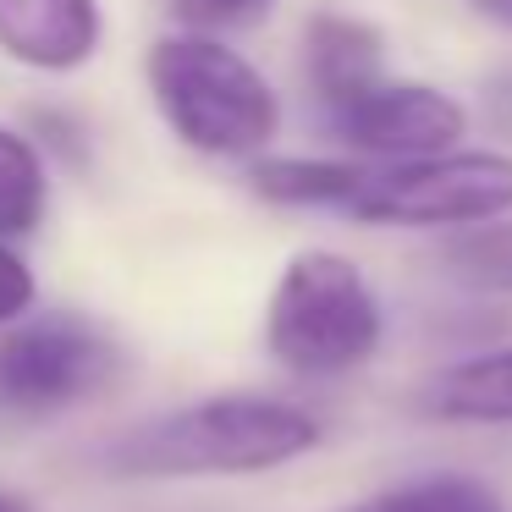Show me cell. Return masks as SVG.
I'll return each mask as SVG.
<instances>
[{
	"label": "cell",
	"instance_id": "obj_9",
	"mask_svg": "<svg viewBox=\"0 0 512 512\" xmlns=\"http://www.w3.org/2000/svg\"><path fill=\"white\" fill-rule=\"evenodd\" d=\"M419 413L441 424H512V347L441 369L424 386Z\"/></svg>",
	"mask_w": 512,
	"mask_h": 512
},
{
	"label": "cell",
	"instance_id": "obj_18",
	"mask_svg": "<svg viewBox=\"0 0 512 512\" xmlns=\"http://www.w3.org/2000/svg\"><path fill=\"white\" fill-rule=\"evenodd\" d=\"M342 512H391V501L375 496V501H364V507H342Z\"/></svg>",
	"mask_w": 512,
	"mask_h": 512
},
{
	"label": "cell",
	"instance_id": "obj_1",
	"mask_svg": "<svg viewBox=\"0 0 512 512\" xmlns=\"http://www.w3.org/2000/svg\"><path fill=\"white\" fill-rule=\"evenodd\" d=\"M320 435L309 408L243 391L133 424L100 452V468L116 479H243L309 457Z\"/></svg>",
	"mask_w": 512,
	"mask_h": 512
},
{
	"label": "cell",
	"instance_id": "obj_16",
	"mask_svg": "<svg viewBox=\"0 0 512 512\" xmlns=\"http://www.w3.org/2000/svg\"><path fill=\"white\" fill-rule=\"evenodd\" d=\"M474 12H485L490 23H507L512 28V0H474Z\"/></svg>",
	"mask_w": 512,
	"mask_h": 512
},
{
	"label": "cell",
	"instance_id": "obj_11",
	"mask_svg": "<svg viewBox=\"0 0 512 512\" xmlns=\"http://www.w3.org/2000/svg\"><path fill=\"white\" fill-rule=\"evenodd\" d=\"M50 171L17 127H0V237H28L45 221Z\"/></svg>",
	"mask_w": 512,
	"mask_h": 512
},
{
	"label": "cell",
	"instance_id": "obj_13",
	"mask_svg": "<svg viewBox=\"0 0 512 512\" xmlns=\"http://www.w3.org/2000/svg\"><path fill=\"white\" fill-rule=\"evenodd\" d=\"M391 512H507V501L490 485L468 474H441V479H419V485L386 490Z\"/></svg>",
	"mask_w": 512,
	"mask_h": 512
},
{
	"label": "cell",
	"instance_id": "obj_14",
	"mask_svg": "<svg viewBox=\"0 0 512 512\" xmlns=\"http://www.w3.org/2000/svg\"><path fill=\"white\" fill-rule=\"evenodd\" d=\"M39 298V281H34V265H28L23 254H17L6 237H0V331L6 325H17L28 309H34Z\"/></svg>",
	"mask_w": 512,
	"mask_h": 512
},
{
	"label": "cell",
	"instance_id": "obj_17",
	"mask_svg": "<svg viewBox=\"0 0 512 512\" xmlns=\"http://www.w3.org/2000/svg\"><path fill=\"white\" fill-rule=\"evenodd\" d=\"M0 512H34V501L17 496V490H0Z\"/></svg>",
	"mask_w": 512,
	"mask_h": 512
},
{
	"label": "cell",
	"instance_id": "obj_2",
	"mask_svg": "<svg viewBox=\"0 0 512 512\" xmlns=\"http://www.w3.org/2000/svg\"><path fill=\"white\" fill-rule=\"evenodd\" d=\"M149 94L171 133L215 160H259L281 122L265 72L199 28L149 50Z\"/></svg>",
	"mask_w": 512,
	"mask_h": 512
},
{
	"label": "cell",
	"instance_id": "obj_3",
	"mask_svg": "<svg viewBox=\"0 0 512 512\" xmlns=\"http://www.w3.org/2000/svg\"><path fill=\"white\" fill-rule=\"evenodd\" d=\"M386 314L369 276L347 254L303 248L270 287L265 347L281 369L303 380H336L380 353Z\"/></svg>",
	"mask_w": 512,
	"mask_h": 512
},
{
	"label": "cell",
	"instance_id": "obj_4",
	"mask_svg": "<svg viewBox=\"0 0 512 512\" xmlns=\"http://www.w3.org/2000/svg\"><path fill=\"white\" fill-rule=\"evenodd\" d=\"M127 353L105 325L83 314H39L0 336V419L39 424L105 397L122 380Z\"/></svg>",
	"mask_w": 512,
	"mask_h": 512
},
{
	"label": "cell",
	"instance_id": "obj_15",
	"mask_svg": "<svg viewBox=\"0 0 512 512\" xmlns=\"http://www.w3.org/2000/svg\"><path fill=\"white\" fill-rule=\"evenodd\" d=\"M171 6L193 28H243V23H259L276 0H171Z\"/></svg>",
	"mask_w": 512,
	"mask_h": 512
},
{
	"label": "cell",
	"instance_id": "obj_6",
	"mask_svg": "<svg viewBox=\"0 0 512 512\" xmlns=\"http://www.w3.org/2000/svg\"><path fill=\"white\" fill-rule=\"evenodd\" d=\"M331 127L358 155L397 166V160H430L457 149L468 133V111L430 83H375L353 105H342Z\"/></svg>",
	"mask_w": 512,
	"mask_h": 512
},
{
	"label": "cell",
	"instance_id": "obj_12",
	"mask_svg": "<svg viewBox=\"0 0 512 512\" xmlns=\"http://www.w3.org/2000/svg\"><path fill=\"white\" fill-rule=\"evenodd\" d=\"M446 265H452V276L485 292H512V221H485L457 232L446 248Z\"/></svg>",
	"mask_w": 512,
	"mask_h": 512
},
{
	"label": "cell",
	"instance_id": "obj_8",
	"mask_svg": "<svg viewBox=\"0 0 512 512\" xmlns=\"http://www.w3.org/2000/svg\"><path fill=\"white\" fill-rule=\"evenodd\" d=\"M303 61H309V83L320 94L325 111H342L358 94H369L380 78V28L358 23L342 12H320L309 17V34H303Z\"/></svg>",
	"mask_w": 512,
	"mask_h": 512
},
{
	"label": "cell",
	"instance_id": "obj_5",
	"mask_svg": "<svg viewBox=\"0 0 512 512\" xmlns=\"http://www.w3.org/2000/svg\"><path fill=\"white\" fill-rule=\"evenodd\" d=\"M347 215L369 226H446V232L507 221L512 155L446 149V155H430V160H397L386 171H369V182L347 204Z\"/></svg>",
	"mask_w": 512,
	"mask_h": 512
},
{
	"label": "cell",
	"instance_id": "obj_7",
	"mask_svg": "<svg viewBox=\"0 0 512 512\" xmlns=\"http://www.w3.org/2000/svg\"><path fill=\"white\" fill-rule=\"evenodd\" d=\"M100 0H0V50L34 72H78L100 50Z\"/></svg>",
	"mask_w": 512,
	"mask_h": 512
},
{
	"label": "cell",
	"instance_id": "obj_10",
	"mask_svg": "<svg viewBox=\"0 0 512 512\" xmlns=\"http://www.w3.org/2000/svg\"><path fill=\"white\" fill-rule=\"evenodd\" d=\"M369 182V166L358 160H314V155H270L254 160L248 188L270 204H298V210H347L358 199V188Z\"/></svg>",
	"mask_w": 512,
	"mask_h": 512
}]
</instances>
